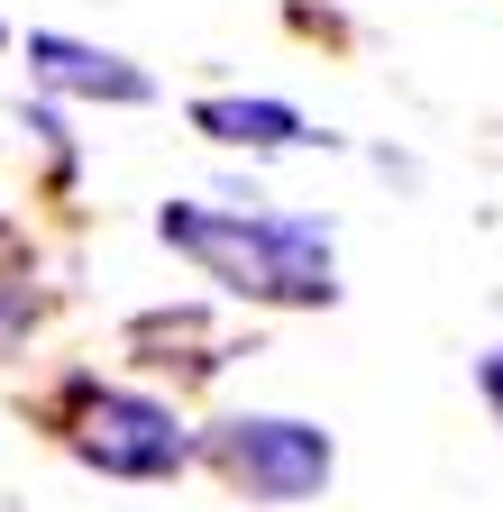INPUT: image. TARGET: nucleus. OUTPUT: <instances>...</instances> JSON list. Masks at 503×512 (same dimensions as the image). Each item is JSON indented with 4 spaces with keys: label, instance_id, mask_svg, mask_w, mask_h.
<instances>
[{
    "label": "nucleus",
    "instance_id": "f257e3e1",
    "mask_svg": "<svg viewBox=\"0 0 503 512\" xmlns=\"http://www.w3.org/2000/svg\"><path fill=\"white\" fill-rule=\"evenodd\" d=\"M156 247L174 266H193L220 302L247 311H339L348 275H339V229L321 211L266 202L257 183H220V192H165L156 202Z\"/></svg>",
    "mask_w": 503,
    "mask_h": 512
},
{
    "label": "nucleus",
    "instance_id": "f03ea898",
    "mask_svg": "<svg viewBox=\"0 0 503 512\" xmlns=\"http://www.w3.org/2000/svg\"><path fill=\"white\" fill-rule=\"evenodd\" d=\"M46 430L74 467L110 485H174V476H193V448H202V421L174 394L119 384V375H65L46 403Z\"/></svg>",
    "mask_w": 503,
    "mask_h": 512
},
{
    "label": "nucleus",
    "instance_id": "7ed1b4c3",
    "mask_svg": "<svg viewBox=\"0 0 503 512\" xmlns=\"http://www.w3.org/2000/svg\"><path fill=\"white\" fill-rule=\"evenodd\" d=\"M193 467H211L238 503L257 512H293V503H321L339 476V439L311 421V412H266V403H238L220 421H202Z\"/></svg>",
    "mask_w": 503,
    "mask_h": 512
},
{
    "label": "nucleus",
    "instance_id": "20e7f679",
    "mask_svg": "<svg viewBox=\"0 0 503 512\" xmlns=\"http://www.w3.org/2000/svg\"><path fill=\"white\" fill-rule=\"evenodd\" d=\"M19 64H28V92L65 101V110H156V74L129 46H101L74 28H28Z\"/></svg>",
    "mask_w": 503,
    "mask_h": 512
},
{
    "label": "nucleus",
    "instance_id": "39448f33",
    "mask_svg": "<svg viewBox=\"0 0 503 512\" xmlns=\"http://www.w3.org/2000/svg\"><path fill=\"white\" fill-rule=\"evenodd\" d=\"M193 138H211L220 156H311V147H339L321 119L284 92H202L193 110Z\"/></svg>",
    "mask_w": 503,
    "mask_h": 512
},
{
    "label": "nucleus",
    "instance_id": "423d86ee",
    "mask_svg": "<svg viewBox=\"0 0 503 512\" xmlns=\"http://www.w3.org/2000/svg\"><path fill=\"white\" fill-rule=\"evenodd\" d=\"M46 311H55L46 247H37L19 220H0V366H10V357H28V339L46 330Z\"/></svg>",
    "mask_w": 503,
    "mask_h": 512
},
{
    "label": "nucleus",
    "instance_id": "0eeeda50",
    "mask_svg": "<svg viewBox=\"0 0 503 512\" xmlns=\"http://www.w3.org/2000/svg\"><path fill=\"white\" fill-rule=\"evenodd\" d=\"M19 138L46 156V174H55V183H83V138H74V110H65V101L28 92V101H19Z\"/></svg>",
    "mask_w": 503,
    "mask_h": 512
},
{
    "label": "nucleus",
    "instance_id": "6e6552de",
    "mask_svg": "<svg viewBox=\"0 0 503 512\" xmlns=\"http://www.w3.org/2000/svg\"><path fill=\"white\" fill-rule=\"evenodd\" d=\"M476 403H485V412H494V430H503V339L476 357Z\"/></svg>",
    "mask_w": 503,
    "mask_h": 512
},
{
    "label": "nucleus",
    "instance_id": "1a4fd4ad",
    "mask_svg": "<svg viewBox=\"0 0 503 512\" xmlns=\"http://www.w3.org/2000/svg\"><path fill=\"white\" fill-rule=\"evenodd\" d=\"M0 46H10V19H0Z\"/></svg>",
    "mask_w": 503,
    "mask_h": 512
}]
</instances>
